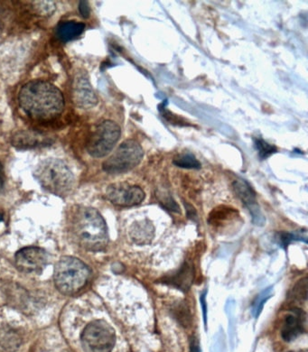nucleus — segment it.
<instances>
[{
    "mask_svg": "<svg viewBox=\"0 0 308 352\" xmlns=\"http://www.w3.org/2000/svg\"><path fill=\"white\" fill-rule=\"evenodd\" d=\"M11 144L20 150L36 148L38 146L51 145L50 138L39 132L21 131L15 133L11 138Z\"/></svg>",
    "mask_w": 308,
    "mask_h": 352,
    "instance_id": "13",
    "label": "nucleus"
},
{
    "mask_svg": "<svg viewBox=\"0 0 308 352\" xmlns=\"http://www.w3.org/2000/svg\"><path fill=\"white\" fill-rule=\"evenodd\" d=\"M90 276L88 265L73 256H63L54 267V284L57 290L65 296H73L82 290Z\"/></svg>",
    "mask_w": 308,
    "mask_h": 352,
    "instance_id": "4",
    "label": "nucleus"
},
{
    "mask_svg": "<svg viewBox=\"0 0 308 352\" xmlns=\"http://www.w3.org/2000/svg\"><path fill=\"white\" fill-rule=\"evenodd\" d=\"M143 147L138 141L126 140L102 164L103 171L109 175L125 174L133 170L142 161Z\"/></svg>",
    "mask_w": 308,
    "mask_h": 352,
    "instance_id": "5",
    "label": "nucleus"
},
{
    "mask_svg": "<svg viewBox=\"0 0 308 352\" xmlns=\"http://www.w3.org/2000/svg\"><path fill=\"white\" fill-rule=\"evenodd\" d=\"M289 352H294V351H289Z\"/></svg>",
    "mask_w": 308,
    "mask_h": 352,
    "instance_id": "29",
    "label": "nucleus"
},
{
    "mask_svg": "<svg viewBox=\"0 0 308 352\" xmlns=\"http://www.w3.org/2000/svg\"><path fill=\"white\" fill-rule=\"evenodd\" d=\"M190 352H201L199 340L197 337H192L190 342Z\"/></svg>",
    "mask_w": 308,
    "mask_h": 352,
    "instance_id": "24",
    "label": "nucleus"
},
{
    "mask_svg": "<svg viewBox=\"0 0 308 352\" xmlns=\"http://www.w3.org/2000/svg\"><path fill=\"white\" fill-rule=\"evenodd\" d=\"M206 293H204L201 296V308H203L204 325H206V327L207 307H206Z\"/></svg>",
    "mask_w": 308,
    "mask_h": 352,
    "instance_id": "25",
    "label": "nucleus"
},
{
    "mask_svg": "<svg viewBox=\"0 0 308 352\" xmlns=\"http://www.w3.org/2000/svg\"><path fill=\"white\" fill-rule=\"evenodd\" d=\"M233 188H234L236 195L240 198L244 206L252 213L253 222L256 225H260V226L263 225L265 218L262 215L260 208H258L257 201H256V193L250 186V184L243 179H238L233 183Z\"/></svg>",
    "mask_w": 308,
    "mask_h": 352,
    "instance_id": "11",
    "label": "nucleus"
},
{
    "mask_svg": "<svg viewBox=\"0 0 308 352\" xmlns=\"http://www.w3.org/2000/svg\"><path fill=\"white\" fill-rule=\"evenodd\" d=\"M5 183V175L4 170H3V166L1 163H0V190L3 188Z\"/></svg>",
    "mask_w": 308,
    "mask_h": 352,
    "instance_id": "27",
    "label": "nucleus"
},
{
    "mask_svg": "<svg viewBox=\"0 0 308 352\" xmlns=\"http://www.w3.org/2000/svg\"><path fill=\"white\" fill-rule=\"evenodd\" d=\"M173 164L175 166L180 167L184 169H200L201 164L200 162L197 160V157L194 155L190 154V153H185V154H181L177 155L173 160Z\"/></svg>",
    "mask_w": 308,
    "mask_h": 352,
    "instance_id": "18",
    "label": "nucleus"
},
{
    "mask_svg": "<svg viewBox=\"0 0 308 352\" xmlns=\"http://www.w3.org/2000/svg\"><path fill=\"white\" fill-rule=\"evenodd\" d=\"M254 144L256 149H257V152L258 153V155H260L261 160H266V158L270 157V155L278 152L277 147L270 145L269 143L261 140V138H257V140H255Z\"/></svg>",
    "mask_w": 308,
    "mask_h": 352,
    "instance_id": "20",
    "label": "nucleus"
},
{
    "mask_svg": "<svg viewBox=\"0 0 308 352\" xmlns=\"http://www.w3.org/2000/svg\"><path fill=\"white\" fill-rule=\"evenodd\" d=\"M85 30L83 23L67 21L61 23L57 28L56 34L63 42H69L80 36Z\"/></svg>",
    "mask_w": 308,
    "mask_h": 352,
    "instance_id": "17",
    "label": "nucleus"
},
{
    "mask_svg": "<svg viewBox=\"0 0 308 352\" xmlns=\"http://www.w3.org/2000/svg\"><path fill=\"white\" fill-rule=\"evenodd\" d=\"M48 258L47 251L40 248H25L16 254V267L24 273L39 272L47 267Z\"/></svg>",
    "mask_w": 308,
    "mask_h": 352,
    "instance_id": "9",
    "label": "nucleus"
},
{
    "mask_svg": "<svg viewBox=\"0 0 308 352\" xmlns=\"http://www.w3.org/2000/svg\"><path fill=\"white\" fill-rule=\"evenodd\" d=\"M106 197L112 204L120 207L139 206L146 198V193L138 186L126 183L111 184L106 191Z\"/></svg>",
    "mask_w": 308,
    "mask_h": 352,
    "instance_id": "8",
    "label": "nucleus"
},
{
    "mask_svg": "<svg viewBox=\"0 0 308 352\" xmlns=\"http://www.w3.org/2000/svg\"><path fill=\"white\" fill-rule=\"evenodd\" d=\"M292 299L298 302H306L307 299V278L299 280L292 291Z\"/></svg>",
    "mask_w": 308,
    "mask_h": 352,
    "instance_id": "21",
    "label": "nucleus"
},
{
    "mask_svg": "<svg viewBox=\"0 0 308 352\" xmlns=\"http://www.w3.org/2000/svg\"><path fill=\"white\" fill-rule=\"evenodd\" d=\"M22 340L15 330L10 327L0 328V352H15Z\"/></svg>",
    "mask_w": 308,
    "mask_h": 352,
    "instance_id": "16",
    "label": "nucleus"
},
{
    "mask_svg": "<svg viewBox=\"0 0 308 352\" xmlns=\"http://www.w3.org/2000/svg\"><path fill=\"white\" fill-rule=\"evenodd\" d=\"M307 316L301 309H293L292 313L285 317L282 326L281 336L285 342L295 340L306 331Z\"/></svg>",
    "mask_w": 308,
    "mask_h": 352,
    "instance_id": "12",
    "label": "nucleus"
},
{
    "mask_svg": "<svg viewBox=\"0 0 308 352\" xmlns=\"http://www.w3.org/2000/svg\"><path fill=\"white\" fill-rule=\"evenodd\" d=\"M73 102L78 108L93 109L98 104V97L91 87L87 75L80 73L74 78Z\"/></svg>",
    "mask_w": 308,
    "mask_h": 352,
    "instance_id": "10",
    "label": "nucleus"
},
{
    "mask_svg": "<svg viewBox=\"0 0 308 352\" xmlns=\"http://www.w3.org/2000/svg\"><path fill=\"white\" fill-rule=\"evenodd\" d=\"M79 11L80 15L85 19H88L91 15V8L87 1H80L79 3Z\"/></svg>",
    "mask_w": 308,
    "mask_h": 352,
    "instance_id": "23",
    "label": "nucleus"
},
{
    "mask_svg": "<svg viewBox=\"0 0 308 352\" xmlns=\"http://www.w3.org/2000/svg\"><path fill=\"white\" fill-rule=\"evenodd\" d=\"M34 178L42 188L52 195L65 197L74 186V176L65 162L47 158L39 163L34 172Z\"/></svg>",
    "mask_w": 308,
    "mask_h": 352,
    "instance_id": "3",
    "label": "nucleus"
},
{
    "mask_svg": "<svg viewBox=\"0 0 308 352\" xmlns=\"http://www.w3.org/2000/svg\"><path fill=\"white\" fill-rule=\"evenodd\" d=\"M192 279H194V267L189 264H185L175 275L166 278L165 283L174 285L183 292H186L192 285Z\"/></svg>",
    "mask_w": 308,
    "mask_h": 352,
    "instance_id": "15",
    "label": "nucleus"
},
{
    "mask_svg": "<svg viewBox=\"0 0 308 352\" xmlns=\"http://www.w3.org/2000/svg\"><path fill=\"white\" fill-rule=\"evenodd\" d=\"M185 206L186 207L187 216H188L189 218H191L192 220L197 218V212H195L194 208L187 204H185Z\"/></svg>",
    "mask_w": 308,
    "mask_h": 352,
    "instance_id": "26",
    "label": "nucleus"
},
{
    "mask_svg": "<svg viewBox=\"0 0 308 352\" xmlns=\"http://www.w3.org/2000/svg\"><path fill=\"white\" fill-rule=\"evenodd\" d=\"M20 108L34 120L49 121L65 111V97L56 86L45 80L25 83L19 94Z\"/></svg>",
    "mask_w": 308,
    "mask_h": 352,
    "instance_id": "1",
    "label": "nucleus"
},
{
    "mask_svg": "<svg viewBox=\"0 0 308 352\" xmlns=\"http://www.w3.org/2000/svg\"><path fill=\"white\" fill-rule=\"evenodd\" d=\"M80 342L85 352H111L116 344V333L107 322L99 320L86 326Z\"/></svg>",
    "mask_w": 308,
    "mask_h": 352,
    "instance_id": "7",
    "label": "nucleus"
},
{
    "mask_svg": "<svg viewBox=\"0 0 308 352\" xmlns=\"http://www.w3.org/2000/svg\"><path fill=\"white\" fill-rule=\"evenodd\" d=\"M2 219H3L2 215H1V214H0V221H2Z\"/></svg>",
    "mask_w": 308,
    "mask_h": 352,
    "instance_id": "28",
    "label": "nucleus"
},
{
    "mask_svg": "<svg viewBox=\"0 0 308 352\" xmlns=\"http://www.w3.org/2000/svg\"><path fill=\"white\" fill-rule=\"evenodd\" d=\"M122 129L116 122L112 120H103L95 126L94 131L89 138L87 152L95 158H102L113 150L120 140Z\"/></svg>",
    "mask_w": 308,
    "mask_h": 352,
    "instance_id": "6",
    "label": "nucleus"
},
{
    "mask_svg": "<svg viewBox=\"0 0 308 352\" xmlns=\"http://www.w3.org/2000/svg\"><path fill=\"white\" fill-rule=\"evenodd\" d=\"M154 233V225L148 221L135 222L131 229L132 241L138 245L148 244L153 239Z\"/></svg>",
    "mask_w": 308,
    "mask_h": 352,
    "instance_id": "14",
    "label": "nucleus"
},
{
    "mask_svg": "<svg viewBox=\"0 0 308 352\" xmlns=\"http://www.w3.org/2000/svg\"><path fill=\"white\" fill-rule=\"evenodd\" d=\"M272 294L273 287H270L262 291V292L256 297L252 305V316H254L255 318H258V317L260 316L262 310H263L265 302L272 296Z\"/></svg>",
    "mask_w": 308,
    "mask_h": 352,
    "instance_id": "19",
    "label": "nucleus"
},
{
    "mask_svg": "<svg viewBox=\"0 0 308 352\" xmlns=\"http://www.w3.org/2000/svg\"><path fill=\"white\" fill-rule=\"evenodd\" d=\"M300 230V232L295 233H281L280 234V242L283 244L284 247L289 246V243H292L294 241H304L307 242V230Z\"/></svg>",
    "mask_w": 308,
    "mask_h": 352,
    "instance_id": "22",
    "label": "nucleus"
},
{
    "mask_svg": "<svg viewBox=\"0 0 308 352\" xmlns=\"http://www.w3.org/2000/svg\"><path fill=\"white\" fill-rule=\"evenodd\" d=\"M69 229L74 241L82 249L100 251L109 242L107 224L94 208L76 207L69 216Z\"/></svg>",
    "mask_w": 308,
    "mask_h": 352,
    "instance_id": "2",
    "label": "nucleus"
}]
</instances>
